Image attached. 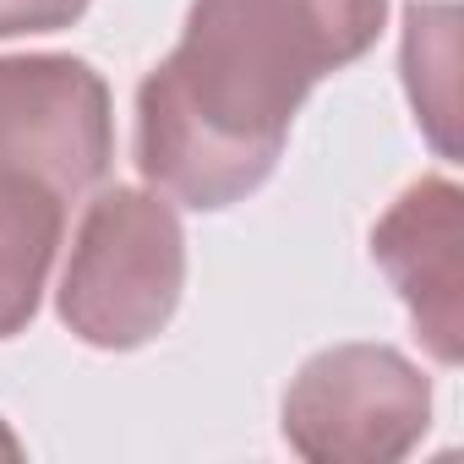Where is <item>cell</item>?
<instances>
[{
	"instance_id": "cell-8",
	"label": "cell",
	"mask_w": 464,
	"mask_h": 464,
	"mask_svg": "<svg viewBox=\"0 0 464 464\" xmlns=\"http://www.w3.org/2000/svg\"><path fill=\"white\" fill-rule=\"evenodd\" d=\"M0 459H23V442H17V431L0 420Z\"/></svg>"
},
{
	"instance_id": "cell-6",
	"label": "cell",
	"mask_w": 464,
	"mask_h": 464,
	"mask_svg": "<svg viewBox=\"0 0 464 464\" xmlns=\"http://www.w3.org/2000/svg\"><path fill=\"white\" fill-rule=\"evenodd\" d=\"M66 229V197L0 169V339H12L34 323L44 279L61 252Z\"/></svg>"
},
{
	"instance_id": "cell-3",
	"label": "cell",
	"mask_w": 464,
	"mask_h": 464,
	"mask_svg": "<svg viewBox=\"0 0 464 464\" xmlns=\"http://www.w3.org/2000/svg\"><path fill=\"white\" fill-rule=\"evenodd\" d=\"M431 426V382L393 344L317 350L285 393V442L312 464H393Z\"/></svg>"
},
{
	"instance_id": "cell-5",
	"label": "cell",
	"mask_w": 464,
	"mask_h": 464,
	"mask_svg": "<svg viewBox=\"0 0 464 464\" xmlns=\"http://www.w3.org/2000/svg\"><path fill=\"white\" fill-rule=\"evenodd\" d=\"M459 202L448 175L415 180L372 229V257L410 306L426 350L453 366L464 344V268H459Z\"/></svg>"
},
{
	"instance_id": "cell-2",
	"label": "cell",
	"mask_w": 464,
	"mask_h": 464,
	"mask_svg": "<svg viewBox=\"0 0 464 464\" xmlns=\"http://www.w3.org/2000/svg\"><path fill=\"white\" fill-rule=\"evenodd\" d=\"M186 290V229L164 191L110 186L88 202L61 274V323L93 350L159 339Z\"/></svg>"
},
{
	"instance_id": "cell-4",
	"label": "cell",
	"mask_w": 464,
	"mask_h": 464,
	"mask_svg": "<svg viewBox=\"0 0 464 464\" xmlns=\"http://www.w3.org/2000/svg\"><path fill=\"white\" fill-rule=\"evenodd\" d=\"M115 159L110 82L77 55H0V169L66 202L93 191Z\"/></svg>"
},
{
	"instance_id": "cell-1",
	"label": "cell",
	"mask_w": 464,
	"mask_h": 464,
	"mask_svg": "<svg viewBox=\"0 0 464 464\" xmlns=\"http://www.w3.org/2000/svg\"><path fill=\"white\" fill-rule=\"evenodd\" d=\"M388 0H191L180 44L137 88V169L169 202L218 213L252 197L306 93L355 66Z\"/></svg>"
},
{
	"instance_id": "cell-7",
	"label": "cell",
	"mask_w": 464,
	"mask_h": 464,
	"mask_svg": "<svg viewBox=\"0 0 464 464\" xmlns=\"http://www.w3.org/2000/svg\"><path fill=\"white\" fill-rule=\"evenodd\" d=\"M88 12V0H0V39L17 34H61Z\"/></svg>"
}]
</instances>
